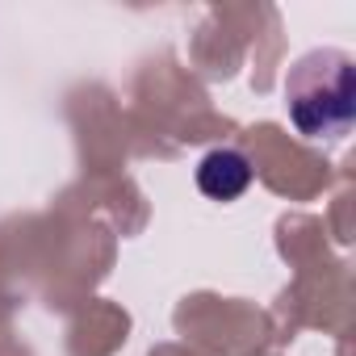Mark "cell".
Wrapping results in <instances>:
<instances>
[{"label": "cell", "instance_id": "1", "mask_svg": "<svg viewBox=\"0 0 356 356\" xmlns=\"http://www.w3.org/2000/svg\"><path fill=\"white\" fill-rule=\"evenodd\" d=\"M356 105V72L343 51H310L289 67L285 80V109L298 134L306 138H335L352 126Z\"/></svg>", "mask_w": 356, "mask_h": 356}, {"label": "cell", "instance_id": "2", "mask_svg": "<svg viewBox=\"0 0 356 356\" xmlns=\"http://www.w3.org/2000/svg\"><path fill=\"white\" fill-rule=\"evenodd\" d=\"M252 185V159L235 147H214L197 163V189L214 202H235Z\"/></svg>", "mask_w": 356, "mask_h": 356}]
</instances>
